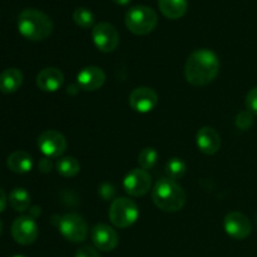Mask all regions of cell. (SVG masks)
I'll use <instances>...</instances> for the list:
<instances>
[{
    "label": "cell",
    "instance_id": "cell-29",
    "mask_svg": "<svg viewBox=\"0 0 257 257\" xmlns=\"http://www.w3.org/2000/svg\"><path fill=\"white\" fill-rule=\"evenodd\" d=\"M7 202H8V198H7V193L5 191L0 187V213L5 210L7 207Z\"/></svg>",
    "mask_w": 257,
    "mask_h": 257
},
{
    "label": "cell",
    "instance_id": "cell-8",
    "mask_svg": "<svg viewBox=\"0 0 257 257\" xmlns=\"http://www.w3.org/2000/svg\"><path fill=\"white\" fill-rule=\"evenodd\" d=\"M38 147L45 157L58 158L67 150V140L58 131L48 130L38 137Z\"/></svg>",
    "mask_w": 257,
    "mask_h": 257
},
{
    "label": "cell",
    "instance_id": "cell-4",
    "mask_svg": "<svg viewBox=\"0 0 257 257\" xmlns=\"http://www.w3.org/2000/svg\"><path fill=\"white\" fill-rule=\"evenodd\" d=\"M124 22L127 29L135 35H147L157 27L158 17L151 8L137 5L128 10Z\"/></svg>",
    "mask_w": 257,
    "mask_h": 257
},
{
    "label": "cell",
    "instance_id": "cell-33",
    "mask_svg": "<svg viewBox=\"0 0 257 257\" xmlns=\"http://www.w3.org/2000/svg\"><path fill=\"white\" fill-rule=\"evenodd\" d=\"M13 257H25V256H22V255H15V256H13Z\"/></svg>",
    "mask_w": 257,
    "mask_h": 257
},
{
    "label": "cell",
    "instance_id": "cell-7",
    "mask_svg": "<svg viewBox=\"0 0 257 257\" xmlns=\"http://www.w3.org/2000/svg\"><path fill=\"white\" fill-rule=\"evenodd\" d=\"M92 38L95 47L103 53H112L119 44V34L109 23H99L93 27Z\"/></svg>",
    "mask_w": 257,
    "mask_h": 257
},
{
    "label": "cell",
    "instance_id": "cell-32",
    "mask_svg": "<svg viewBox=\"0 0 257 257\" xmlns=\"http://www.w3.org/2000/svg\"><path fill=\"white\" fill-rule=\"evenodd\" d=\"M2 231H3V223L2 221H0V233H2Z\"/></svg>",
    "mask_w": 257,
    "mask_h": 257
},
{
    "label": "cell",
    "instance_id": "cell-11",
    "mask_svg": "<svg viewBox=\"0 0 257 257\" xmlns=\"http://www.w3.org/2000/svg\"><path fill=\"white\" fill-rule=\"evenodd\" d=\"M226 233L235 240H243L251 233V222L243 213L233 211L226 215L223 221Z\"/></svg>",
    "mask_w": 257,
    "mask_h": 257
},
{
    "label": "cell",
    "instance_id": "cell-27",
    "mask_svg": "<svg viewBox=\"0 0 257 257\" xmlns=\"http://www.w3.org/2000/svg\"><path fill=\"white\" fill-rule=\"evenodd\" d=\"M75 257H100L98 251L90 246H83L75 252Z\"/></svg>",
    "mask_w": 257,
    "mask_h": 257
},
{
    "label": "cell",
    "instance_id": "cell-16",
    "mask_svg": "<svg viewBox=\"0 0 257 257\" xmlns=\"http://www.w3.org/2000/svg\"><path fill=\"white\" fill-rule=\"evenodd\" d=\"M196 142L200 151L205 155H215L221 147V137L212 127H202L197 132Z\"/></svg>",
    "mask_w": 257,
    "mask_h": 257
},
{
    "label": "cell",
    "instance_id": "cell-6",
    "mask_svg": "<svg viewBox=\"0 0 257 257\" xmlns=\"http://www.w3.org/2000/svg\"><path fill=\"white\" fill-rule=\"evenodd\" d=\"M58 228L63 237L70 242H83L88 236V225L78 213H67L58 221Z\"/></svg>",
    "mask_w": 257,
    "mask_h": 257
},
{
    "label": "cell",
    "instance_id": "cell-9",
    "mask_svg": "<svg viewBox=\"0 0 257 257\" xmlns=\"http://www.w3.org/2000/svg\"><path fill=\"white\" fill-rule=\"evenodd\" d=\"M39 235L38 225L30 216H20L12 225V236L19 245L27 246L35 242Z\"/></svg>",
    "mask_w": 257,
    "mask_h": 257
},
{
    "label": "cell",
    "instance_id": "cell-17",
    "mask_svg": "<svg viewBox=\"0 0 257 257\" xmlns=\"http://www.w3.org/2000/svg\"><path fill=\"white\" fill-rule=\"evenodd\" d=\"M23 84V73L18 68H8L0 73V92L15 93Z\"/></svg>",
    "mask_w": 257,
    "mask_h": 257
},
{
    "label": "cell",
    "instance_id": "cell-20",
    "mask_svg": "<svg viewBox=\"0 0 257 257\" xmlns=\"http://www.w3.org/2000/svg\"><path fill=\"white\" fill-rule=\"evenodd\" d=\"M9 205L17 212H24L30 208V195L25 188L17 187L9 193Z\"/></svg>",
    "mask_w": 257,
    "mask_h": 257
},
{
    "label": "cell",
    "instance_id": "cell-19",
    "mask_svg": "<svg viewBox=\"0 0 257 257\" xmlns=\"http://www.w3.org/2000/svg\"><path fill=\"white\" fill-rule=\"evenodd\" d=\"M161 13L168 19H180L188 9V0H158Z\"/></svg>",
    "mask_w": 257,
    "mask_h": 257
},
{
    "label": "cell",
    "instance_id": "cell-22",
    "mask_svg": "<svg viewBox=\"0 0 257 257\" xmlns=\"http://www.w3.org/2000/svg\"><path fill=\"white\" fill-rule=\"evenodd\" d=\"M73 19H74L75 24L83 29H89L94 25L95 22L94 14L87 8H77L73 13Z\"/></svg>",
    "mask_w": 257,
    "mask_h": 257
},
{
    "label": "cell",
    "instance_id": "cell-25",
    "mask_svg": "<svg viewBox=\"0 0 257 257\" xmlns=\"http://www.w3.org/2000/svg\"><path fill=\"white\" fill-rule=\"evenodd\" d=\"M253 124V114L250 110H243L236 117V127L240 130L246 131Z\"/></svg>",
    "mask_w": 257,
    "mask_h": 257
},
{
    "label": "cell",
    "instance_id": "cell-12",
    "mask_svg": "<svg viewBox=\"0 0 257 257\" xmlns=\"http://www.w3.org/2000/svg\"><path fill=\"white\" fill-rule=\"evenodd\" d=\"M158 95L152 88L138 87L132 90L130 95V105L138 113H148L156 108Z\"/></svg>",
    "mask_w": 257,
    "mask_h": 257
},
{
    "label": "cell",
    "instance_id": "cell-1",
    "mask_svg": "<svg viewBox=\"0 0 257 257\" xmlns=\"http://www.w3.org/2000/svg\"><path fill=\"white\" fill-rule=\"evenodd\" d=\"M220 60L210 49H197L187 58L185 65V77L190 84L203 87L210 84L217 77Z\"/></svg>",
    "mask_w": 257,
    "mask_h": 257
},
{
    "label": "cell",
    "instance_id": "cell-13",
    "mask_svg": "<svg viewBox=\"0 0 257 257\" xmlns=\"http://www.w3.org/2000/svg\"><path fill=\"white\" fill-rule=\"evenodd\" d=\"M90 237L95 247L104 252L114 250L119 241L117 232L110 226L104 225V223L95 225L90 231Z\"/></svg>",
    "mask_w": 257,
    "mask_h": 257
},
{
    "label": "cell",
    "instance_id": "cell-31",
    "mask_svg": "<svg viewBox=\"0 0 257 257\" xmlns=\"http://www.w3.org/2000/svg\"><path fill=\"white\" fill-rule=\"evenodd\" d=\"M113 3H114V4H117V5H127L128 3L131 2V0H112Z\"/></svg>",
    "mask_w": 257,
    "mask_h": 257
},
{
    "label": "cell",
    "instance_id": "cell-28",
    "mask_svg": "<svg viewBox=\"0 0 257 257\" xmlns=\"http://www.w3.org/2000/svg\"><path fill=\"white\" fill-rule=\"evenodd\" d=\"M38 167H39V171L42 173H48L52 171L53 168V163L52 161L49 160V158H42V160L39 161V163H38Z\"/></svg>",
    "mask_w": 257,
    "mask_h": 257
},
{
    "label": "cell",
    "instance_id": "cell-26",
    "mask_svg": "<svg viewBox=\"0 0 257 257\" xmlns=\"http://www.w3.org/2000/svg\"><path fill=\"white\" fill-rule=\"evenodd\" d=\"M246 107L252 114H257V87L252 88L246 95Z\"/></svg>",
    "mask_w": 257,
    "mask_h": 257
},
{
    "label": "cell",
    "instance_id": "cell-14",
    "mask_svg": "<svg viewBox=\"0 0 257 257\" xmlns=\"http://www.w3.org/2000/svg\"><path fill=\"white\" fill-rule=\"evenodd\" d=\"M78 85H79L82 89L89 90H97L99 88L103 87L105 82V73L103 72L102 68L94 67V65H89V67H85L78 73L77 75Z\"/></svg>",
    "mask_w": 257,
    "mask_h": 257
},
{
    "label": "cell",
    "instance_id": "cell-2",
    "mask_svg": "<svg viewBox=\"0 0 257 257\" xmlns=\"http://www.w3.org/2000/svg\"><path fill=\"white\" fill-rule=\"evenodd\" d=\"M18 30L28 40L40 42L52 34L53 22L40 10L24 9L18 18Z\"/></svg>",
    "mask_w": 257,
    "mask_h": 257
},
{
    "label": "cell",
    "instance_id": "cell-15",
    "mask_svg": "<svg viewBox=\"0 0 257 257\" xmlns=\"http://www.w3.org/2000/svg\"><path fill=\"white\" fill-rule=\"evenodd\" d=\"M64 83V74L58 68H44L37 75V85L43 92H57Z\"/></svg>",
    "mask_w": 257,
    "mask_h": 257
},
{
    "label": "cell",
    "instance_id": "cell-10",
    "mask_svg": "<svg viewBox=\"0 0 257 257\" xmlns=\"http://www.w3.org/2000/svg\"><path fill=\"white\" fill-rule=\"evenodd\" d=\"M151 185H152L151 175L148 173V171L143 170V168L132 170L123 181V187H124L125 192L133 197L145 196L151 190Z\"/></svg>",
    "mask_w": 257,
    "mask_h": 257
},
{
    "label": "cell",
    "instance_id": "cell-24",
    "mask_svg": "<svg viewBox=\"0 0 257 257\" xmlns=\"http://www.w3.org/2000/svg\"><path fill=\"white\" fill-rule=\"evenodd\" d=\"M158 160V153L155 148L147 147L143 148L142 151L138 155V163H140L141 168L143 170H151V168L155 167V165L157 163Z\"/></svg>",
    "mask_w": 257,
    "mask_h": 257
},
{
    "label": "cell",
    "instance_id": "cell-30",
    "mask_svg": "<svg viewBox=\"0 0 257 257\" xmlns=\"http://www.w3.org/2000/svg\"><path fill=\"white\" fill-rule=\"evenodd\" d=\"M29 212H30V217L35 218V217H38V215L40 213V208L37 207V206H34V207H30Z\"/></svg>",
    "mask_w": 257,
    "mask_h": 257
},
{
    "label": "cell",
    "instance_id": "cell-23",
    "mask_svg": "<svg viewBox=\"0 0 257 257\" xmlns=\"http://www.w3.org/2000/svg\"><path fill=\"white\" fill-rule=\"evenodd\" d=\"M186 163L183 162V160L181 158H171L167 163H166V175L168 178L176 181L180 180L181 177H183V175L186 173Z\"/></svg>",
    "mask_w": 257,
    "mask_h": 257
},
{
    "label": "cell",
    "instance_id": "cell-3",
    "mask_svg": "<svg viewBox=\"0 0 257 257\" xmlns=\"http://www.w3.org/2000/svg\"><path fill=\"white\" fill-rule=\"evenodd\" d=\"M152 200L165 212H177L186 203V193L176 181L165 177L156 182L152 190Z\"/></svg>",
    "mask_w": 257,
    "mask_h": 257
},
{
    "label": "cell",
    "instance_id": "cell-5",
    "mask_svg": "<svg viewBox=\"0 0 257 257\" xmlns=\"http://www.w3.org/2000/svg\"><path fill=\"white\" fill-rule=\"evenodd\" d=\"M140 216L137 205L125 197L115 198L109 207V220L115 227L127 228L137 221Z\"/></svg>",
    "mask_w": 257,
    "mask_h": 257
},
{
    "label": "cell",
    "instance_id": "cell-21",
    "mask_svg": "<svg viewBox=\"0 0 257 257\" xmlns=\"http://www.w3.org/2000/svg\"><path fill=\"white\" fill-rule=\"evenodd\" d=\"M57 171L59 175H62L63 177H74L79 173L80 171V165L74 157H63L59 158V161L55 165Z\"/></svg>",
    "mask_w": 257,
    "mask_h": 257
},
{
    "label": "cell",
    "instance_id": "cell-18",
    "mask_svg": "<svg viewBox=\"0 0 257 257\" xmlns=\"http://www.w3.org/2000/svg\"><path fill=\"white\" fill-rule=\"evenodd\" d=\"M7 165L12 172L23 175V173H28L32 171L33 158L25 151H15L8 157Z\"/></svg>",
    "mask_w": 257,
    "mask_h": 257
}]
</instances>
